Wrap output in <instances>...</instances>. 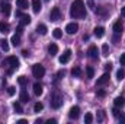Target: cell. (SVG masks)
Wrapping results in <instances>:
<instances>
[{
  "label": "cell",
  "mask_w": 125,
  "mask_h": 124,
  "mask_svg": "<svg viewBox=\"0 0 125 124\" xmlns=\"http://www.w3.org/2000/svg\"><path fill=\"white\" fill-rule=\"evenodd\" d=\"M70 15H71V18H74V19H82V18L86 16V7H84L83 0H74V1L71 3Z\"/></svg>",
  "instance_id": "1"
},
{
  "label": "cell",
  "mask_w": 125,
  "mask_h": 124,
  "mask_svg": "<svg viewBox=\"0 0 125 124\" xmlns=\"http://www.w3.org/2000/svg\"><path fill=\"white\" fill-rule=\"evenodd\" d=\"M62 105V96L60 92H52V95H51V107L52 108H55V110H58L60 107Z\"/></svg>",
  "instance_id": "2"
},
{
  "label": "cell",
  "mask_w": 125,
  "mask_h": 124,
  "mask_svg": "<svg viewBox=\"0 0 125 124\" xmlns=\"http://www.w3.org/2000/svg\"><path fill=\"white\" fill-rule=\"evenodd\" d=\"M32 73H33V77L41 79V77H44V74H45V69H44V66H41V64H35V66L32 67Z\"/></svg>",
  "instance_id": "3"
},
{
  "label": "cell",
  "mask_w": 125,
  "mask_h": 124,
  "mask_svg": "<svg viewBox=\"0 0 125 124\" xmlns=\"http://www.w3.org/2000/svg\"><path fill=\"white\" fill-rule=\"evenodd\" d=\"M6 60H7V63H9V66H12V69H10L7 73H9V74H12V73H13V70H16V69L19 67V60H18L15 56H10V57H7Z\"/></svg>",
  "instance_id": "4"
},
{
  "label": "cell",
  "mask_w": 125,
  "mask_h": 124,
  "mask_svg": "<svg viewBox=\"0 0 125 124\" xmlns=\"http://www.w3.org/2000/svg\"><path fill=\"white\" fill-rule=\"evenodd\" d=\"M50 19H51L52 22H57V21L61 19V12H60L58 7H54V9L51 10V13H50Z\"/></svg>",
  "instance_id": "5"
},
{
  "label": "cell",
  "mask_w": 125,
  "mask_h": 124,
  "mask_svg": "<svg viewBox=\"0 0 125 124\" xmlns=\"http://www.w3.org/2000/svg\"><path fill=\"white\" fill-rule=\"evenodd\" d=\"M80 115V108L79 107H71L70 108V112H68V117L73 118V120H77Z\"/></svg>",
  "instance_id": "6"
},
{
  "label": "cell",
  "mask_w": 125,
  "mask_h": 124,
  "mask_svg": "<svg viewBox=\"0 0 125 124\" xmlns=\"http://www.w3.org/2000/svg\"><path fill=\"white\" fill-rule=\"evenodd\" d=\"M65 31H67V34L73 35V34H76V32L79 31V25H77L76 22H71V24H68V25L65 26Z\"/></svg>",
  "instance_id": "7"
},
{
  "label": "cell",
  "mask_w": 125,
  "mask_h": 124,
  "mask_svg": "<svg viewBox=\"0 0 125 124\" xmlns=\"http://www.w3.org/2000/svg\"><path fill=\"white\" fill-rule=\"evenodd\" d=\"M108 82H109V73L106 72V73H103V74L97 79L96 86H102V85H105V83H108Z\"/></svg>",
  "instance_id": "8"
},
{
  "label": "cell",
  "mask_w": 125,
  "mask_h": 124,
  "mask_svg": "<svg viewBox=\"0 0 125 124\" xmlns=\"http://www.w3.org/2000/svg\"><path fill=\"white\" fill-rule=\"evenodd\" d=\"M70 57H71V50H65V51L62 53V56H60V59H58V60H60L61 64H65V63L70 60Z\"/></svg>",
  "instance_id": "9"
},
{
  "label": "cell",
  "mask_w": 125,
  "mask_h": 124,
  "mask_svg": "<svg viewBox=\"0 0 125 124\" xmlns=\"http://www.w3.org/2000/svg\"><path fill=\"white\" fill-rule=\"evenodd\" d=\"M87 54H89V57H90V59L96 60V59H97V48H96L94 45H90V47H89V50H87Z\"/></svg>",
  "instance_id": "10"
},
{
  "label": "cell",
  "mask_w": 125,
  "mask_h": 124,
  "mask_svg": "<svg viewBox=\"0 0 125 124\" xmlns=\"http://www.w3.org/2000/svg\"><path fill=\"white\" fill-rule=\"evenodd\" d=\"M32 9H33L35 13H39L41 9H42V6H41V0H32Z\"/></svg>",
  "instance_id": "11"
},
{
  "label": "cell",
  "mask_w": 125,
  "mask_h": 124,
  "mask_svg": "<svg viewBox=\"0 0 125 124\" xmlns=\"http://www.w3.org/2000/svg\"><path fill=\"white\" fill-rule=\"evenodd\" d=\"M19 98H21V102H23V104H28V102H29V95H28V92H26L25 89L21 91Z\"/></svg>",
  "instance_id": "12"
},
{
  "label": "cell",
  "mask_w": 125,
  "mask_h": 124,
  "mask_svg": "<svg viewBox=\"0 0 125 124\" xmlns=\"http://www.w3.org/2000/svg\"><path fill=\"white\" fill-rule=\"evenodd\" d=\"M122 29H124L122 22H121V21H116V22L114 24V31H115V34H121V32H122Z\"/></svg>",
  "instance_id": "13"
},
{
  "label": "cell",
  "mask_w": 125,
  "mask_h": 124,
  "mask_svg": "<svg viewBox=\"0 0 125 124\" xmlns=\"http://www.w3.org/2000/svg\"><path fill=\"white\" fill-rule=\"evenodd\" d=\"M1 13L3 15H6V16H9L10 15V4L9 3H1Z\"/></svg>",
  "instance_id": "14"
},
{
  "label": "cell",
  "mask_w": 125,
  "mask_h": 124,
  "mask_svg": "<svg viewBox=\"0 0 125 124\" xmlns=\"http://www.w3.org/2000/svg\"><path fill=\"white\" fill-rule=\"evenodd\" d=\"M114 104H115V107H118V108H122V107L125 105V99H124V96H118V98H115Z\"/></svg>",
  "instance_id": "15"
},
{
  "label": "cell",
  "mask_w": 125,
  "mask_h": 124,
  "mask_svg": "<svg viewBox=\"0 0 125 124\" xmlns=\"http://www.w3.org/2000/svg\"><path fill=\"white\" fill-rule=\"evenodd\" d=\"M33 93L36 95V96H39V95H42V85L41 83H33Z\"/></svg>",
  "instance_id": "16"
},
{
  "label": "cell",
  "mask_w": 125,
  "mask_h": 124,
  "mask_svg": "<svg viewBox=\"0 0 125 124\" xmlns=\"http://www.w3.org/2000/svg\"><path fill=\"white\" fill-rule=\"evenodd\" d=\"M93 31H94V35H96L97 38H102V37L105 35V28H103V26H96Z\"/></svg>",
  "instance_id": "17"
},
{
  "label": "cell",
  "mask_w": 125,
  "mask_h": 124,
  "mask_svg": "<svg viewBox=\"0 0 125 124\" xmlns=\"http://www.w3.org/2000/svg\"><path fill=\"white\" fill-rule=\"evenodd\" d=\"M10 42L15 45V47H18L19 44H21V35H18V34H15L12 38H10Z\"/></svg>",
  "instance_id": "18"
},
{
  "label": "cell",
  "mask_w": 125,
  "mask_h": 124,
  "mask_svg": "<svg viewBox=\"0 0 125 124\" xmlns=\"http://www.w3.org/2000/svg\"><path fill=\"white\" fill-rule=\"evenodd\" d=\"M29 24H31V16L23 15V16L21 18V25H22V26H25V25H29Z\"/></svg>",
  "instance_id": "19"
},
{
  "label": "cell",
  "mask_w": 125,
  "mask_h": 124,
  "mask_svg": "<svg viewBox=\"0 0 125 124\" xmlns=\"http://www.w3.org/2000/svg\"><path fill=\"white\" fill-rule=\"evenodd\" d=\"M48 53H50L51 56H55V54L58 53V47H57L55 44H50V47H48Z\"/></svg>",
  "instance_id": "20"
},
{
  "label": "cell",
  "mask_w": 125,
  "mask_h": 124,
  "mask_svg": "<svg viewBox=\"0 0 125 124\" xmlns=\"http://www.w3.org/2000/svg\"><path fill=\"white\" fill-rule=\"evenodd\" d=\"M36 31H38V34H41V35H45V34H47V26H45L44 24H39V25L36 26Z\"/></svg>",
  "instance_id": "21"
},
{
  "label": "cell",
  "mask_w": 125,
  "mask_h": 124,
  "mask_svg": "<svg viewBox=\"0 0 125 124\" xmlns=\"http://www.w3.org/2000/svg\"><path fill=\"white\" fill-rule=\"evenodd\" d=\"M16 4L21 9H28V0H16Z\"/></svg>",
  "instance_id": "22"
},
{
  "label": "cell",
  "mask_w": 125,
  "mask_h": 124,
  "mask_svg": "<svg viewBox=\"0 0 125 124\" xmlns=\"http://www.w3.org/2000/svg\"><path fill=\"white\" fill-rule=\"evenodd\" d=\"M71 74H73V77H80L82 76V69L80 67H74L71 70Z\"/></svg>",
  "instance_id": "23"
},
{
  "label": "cell",
  "mask_w": 125,
  "mask_h": 124,
  "mask_svg": "<svg viewBox=\"0 0 125 124\" xmlns=\"http://www.w3.org/2000/svg\"><path fill=\"white\" fill-rule=\"evenodd\" d=\"M0 47H1V50L9 51V41H7V39H1V41H0Z\"/></svg>",
  "instance_id": "24"
},
{
  "label": "cell",
  "mask_w": 125,
  "mask_h": 124,
  "mask_svg": "<svg viewBox=\"0 0 125 124\" xmlns=\"http://www.w3.org/2000/svg\"><path fill=\"white\" fill-rule=\"evenodd\" d=\"M102 56L103 57H108L109 56V45L108 44H103L102 45Z\"/></svg>",
  "instance_id": "25"
},
{
  "label": "cell",
  "mask_w": 125,
  "mask_h": 124,
  "mask_svg": "<svg viewBox=\"0 0 125 124\" xmlns=\"http://www.w3.org/2000/svg\"><path fill=\"white\" fill-rule=\"evenodd\" d=\"M52 35H54V38H57V39H60L62 37V31L60 29V28H55L54 31H52Z\"/></svg>",
  "instance_id": "26"
},
{
  "label": "cell",
  "mask_w": 125,
  "mask_h": 124,
  "mask_svg": "<svg viewBox=\"0 0 125 124\" xmlns=\"http://www.w3.org/2000/svg\"><path fill=\"white\" fill-rule=\"evenodd\" d=\"M13 108H15V111H16L18 114H22V112H23V110H22V105H21L19 102H13Z\"/></svg>",
  "instance_id": "27"
},
{
  "label": "cell",
  "mask_w": 125,
  "mask_h": 124,
  "mask_svg": "<svg viewBox=\"0 0 125 124\" xmlns=\"http://www.w3.org/2000/svg\"><path fill=\"white\" fill-rule=\"evenodd\" d=\"M0 32H1V34L9 32V25H7V24H4V22H0Z\"/></svg>",
  "instance_id": "28"
},
{
  "label": "cell",
  "mask_w": 125,
  "mask_h": 124,
  "mask_svg": "<svg viewBox=\"0 0 125 124\" xmlns=\"http://www.w3.org/2000/svg\"><path fill=\"white\" fill-rule=\"evenodd\" d=\"M86 73H87V77H89V79H92V77L94 76V70H93V67L87 66V67H86Z\"/></svg>",
  "instance_id": "29"
},
{
  "label": "cell",
  "mask_w": 125,
  "mask_h": 124,
  "mask_svg": "<svg viewBox=\"0 0 125 124\" xmlns=\"http://www.w3.org/2000/svg\"><path fill=\"white\" fill-rule=\"evenodd\" d=\"M93 121V115L90 114V112H86V115H84V123L86 124H90Z\"/></svg>",
  "instance_id": "30"
},
{
  "label": "cell",
  "mask_w": 125,
  "mask_h": 124,
  "mask_svg": "<svg viewBox=\"0 0 125 124\" xmlns=\"http://www.w3.org/2000/svg\"><path fill=\"white\" fill-rule=\"evenodd\" d=\"M124 77H125V72L122 70V69H119V70L116 72V79H118V80L121 82V80H122Z\"/></svg>",
  "instance_id": "31"
},
{
  "label": "cell",
  "mask_w": 125,
  "mask_h": 124,
  "mask_svg": "<svg viewBox=\"0 0 125 124\" xmlns=\"http://www.w3.org/2000/svg\"><path fill=\"white\" fill-rule=\"evenodd\" d=\"M42 108H44V105H42L41 102H36V104L33 105V111H35V112H39V111H42Z\"/></svg>",
  "instance_id": "32"
},
{
  "label": "cell",
  "mask_w": 125,
  "mask_h": 124,
  "mask_svg": "<svg viewBox=\"0 0 125 124\" xmlns=\"http://www.w3.org/2000/svg\"><path fill=\"white\" fill-rule=\"evenodd\" d=\"M18 82H19V85H21V86H25L28 80H26V77H25V76H21V77L18 79Z\"/></svg>",
  "instance_id": "33"
},
{
  "label": "cell",
  "mask_w": 125,
  "mask_h": 124,
  "mask_svg": "<svg viewBox=\"0 0 125 124\" xmlns=\"http://www.w3.org/2000/svg\"><path fill=\"white\" fill-rule=\"evenodd\" d=\"M87 6L90 7V10H93V12H96V9H94L96 6H94V1H93V0H87Z\"/></svg>",
  "instance_id": "34"
},
{
  "label": "cell",
  "mask_w": 125,
  "mask_h": 124,
  "mask_svg": "<svg viewBox=\"0 0 125 124\" xmlns=\"http://www.w3.org/2000/svg\"><path fill=\"white\" fill-rule=\"evenodd\" d=\"M103 118H105L103 111H99V114H97V121H103Z\"/></svg>",
  "instance_id": "35"
},
{
  "label": "cell",
  "mask_w": 125,
  "mask_h": 124,
  "mask_svg": "<svg viewBox=\"0 0 125 124\" xmlns=\"http://www.w3.org/2000/svg\"><path fill=\"white\" fill-rule=\"evenodd\" d=\"M15 92H16V91H15V88H13V86H10V88H7V93H9L10 96H13V95H15Z\"/></svg>",
  "instance_id": "36"
},
{
  "label": "cell",
  "mask_w": 125,
  "mask_h": 124,
  "mask_svg": "<svg viewBox=\"0 0 125 124\" xmlns=\"http://www.w3.org/2000/svg\"><path fill=\"white\" fill-rule=\"evenodd\" d=\"M22 32H23V26H22V25H19V26L16 28V34H18V35H21Z\"/></svg>",
  "instance_id": "37"
},
{
  "label": "cell",
  "mask_w": 125,
  "mask_h": 124,
  "mask_svg": "<svg viewBox=\"0 0 125 124\" xmlns=\"http://www.w3.org/2000/svg\"><path fill=\"white\" fill-rule=\"evenodd\" d=\"M119 62H121V64H122V66H125V53H124V54H121V59H119Z\"/></svg>",
  "instance_id": "38"
},
{
  "label": "cell",
  "mask_w": 125,
  "mask_h": 124,
  "mask_svg": "<svg viewBox=\"0 0 125 124\" xmlns=\"http://www.w3.org/2000/svg\"><path fill=\"white\" fill-rule=\"evenodd\" d=\"M96 95H97V96H100V98H103L106 93H105V91H97V92H96Z\"/></svg>",
  "instance_id": "39"
},
{
  "label": "cell",
  "mask_w": 125,
  "mask_h": 124,
  "mask_svg": "<svg viewBox=\"0 0 125 124\" xmlns=\"http://www.w3.org/2000/svg\"><path fill=\"white\" fill-rule=\"evenodd\" d=\"M105 69L111 72V69H112V63H106V64H105Z\"/></svg>",
  "instance_id": "40"
},
{
  "label": "cell",
  "mask_w": 125,
  "mask_h": 124,
  "mask_svg": "<svg viewBox=\"0 0 125 124\" xmlns=\"http://www.w3.org/2000/svg\"><path fill=\"white\" fill-rule=\"evenodd\" d=\"M119 117V121L121 123H125V114H121V115H118Z\"/></svg>",
  "instance_id": "41"
},
{
  "label": "cell",
  "mask_w": 125,
  "mask_h": 124,
  "mask_svg": "<svg viewBox=\"0 0 125 124\" xmlns=\"http://www.w3.org/2000/svg\"><path fill=\"white\" fill-rule=\"evenodd\" d=\"M64 74H65V72H64V70H60V72L57 73V76H58V77H62Z\"/></svg>",
  "instance_id": "42"
},
{
  "label": "cell",
  "mask_w": 125,
  "mask_h": 124,
  "mask_svg": "<svg viewBox=\"0 0 125 124\" xmlns=\"http://www.w3.org/2000/svg\"><path fill=\"white\" fill-rule=\"evenodd\" d=\"M112 39H114V42H118V41H119V35H118V34H116V35H114V38H112Z\"/></svg>",
  "instance_id": "43"
},
{
  "label": "cell",
  "mask_w": 125,
  "mask_h": 124,
  "mask_svg": "<svg viewBox=\"0 0 125 124\" xmlns=\"http://www.w3.org/2000/svg\"><path fill=\"white\" fill-rule=\"evenodd\" d=\"M112 112H114V115H115V117H118V115H119V111H118V107H116V108H115V110H114Z\"/></svg>",
  "instance_id": "44"
},
{
  "label": "cell",
  "mask_w": 125,
  "mask_h": 124,
  "mask_svg": "<svg viewBox=\"0 0 125 124\" xmlns=\"http://www.w3.org/2000/svg\"><path fill=\"white\" fill-rule=\"evenodd\" d=\"M22 56H23V57H28V56H29V53H28L26 50H23V51H22Z\"/></svg>",
  "instance_id": "45"
},
{
  "label": "cell",
  "mask_w": 125,
  "mask_h": 124,
  "mask_svg": "<svg viewBox=\"0 0 125 124\" xmlns=\"http://www.w3.org/2000/svg\"><path fill=\"white\" fill-rule=\"evenodd\" d=\"M16 16H18V18H22L23 15H22V12H21V10H18V12H16Z\"/></svg>",
  "instance_id": "46"
},
{
  "label": "cell",
  "mask_w": 125,
  "mask_h": 124,
  "mask_svg": "<svg viewBox=\"0 0 125 124\" xmlns=\"http://www.w3.org/2000/svg\"><path fill=\"white\" fill-rule=\"evenodd\" d=\"M89 38H90V37H89V35H87V34H84V35H83V39H84V41H87V39H89Z\"/></svg>",
  "instance_id": "47"
},
{
  "label": "cell",
  "mask_w": 125,
  "mask_h": 124,
  "mask_svg": "<svg viewBox=\"0 0 125 124\" xmlns=\"http://www.w3.org/2000/svg\"><path fill=\"white\" fill-rule=\"evenodd\" d=\"M47 123H48V124H55V123H57V121H55V120H48Z\"/></svg>",
  "instance_id": "48"
},
{
  "label": "cell",
  "mask_w": 125,
  "mask_h": 124,
  "mask_svg": "<svg viewBox=\"0 0 125 124\" xmlns=\"http://www.w3.org/2000/svg\"><path fill=\"white\" fill-rule=\"evenodd\" d=\"M121 15L125 18V7H122V9H121Z\"/></svg>",
  "instance_id": "49"
},
{
  "label": "cell",
  "mask_w": 125,
  "mask_h": 124,
  "mask_svg": "<svg viewBox=\"0 0 125 124\" xmlns=\"http://www.w3.org/2000/svg\"><path fill=\"white\" fill-rule=\"evenodd\" d=\"M18 123H19V124H25V123H26V120H19Z\"/></svg>",
  "instance_id": "50"
},
{
  "label": "cell",
  "mask_w": 125,
  "mask_h": 124,
  "mask_svg": "<svg viewBox=\"0 0 125 124\" xmlns=\"http://www.w3.org/2000/svg\"><path fill=\"white\" fill-rule=\"evenodd\" d=\"M47 1H48V0H47Z\"/></svg>",
  "instance_id": "51"
}]
</instances>
